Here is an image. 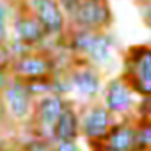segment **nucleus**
Returning <instances> with one entry per match:
<instances>
[{
  "mask_svg": "<svg viewBox=\"0 0 151 151\" xmlns=\"http://www.w3.org/2000/svg\"><path fill=\"white\" fill-rule=\"evenodd\" d=\"M68 101H69V98L55 94V93L36 100L34 114H32V119H30V124H29L30 133L53 140L57 121H59L62 110L66 109Z\"/></svg>",
  "mask_w": 151,
  "mask_h": 151,
  "instance_id": "nucleus-8",
  "label": "nucleus"
},
{
  "mask_svg": "<svg viewBox=\"0 0 151 151\" xmlns=\"http://www.w3.org/2000/svg\"><path fill=\"white\" fill-rule=\"evenodd\" d=\"M135 151H144V149H135Z\"/></svg>",
  "mask_w": 151,
  "mask_h": 151,
  "instance_id": "nucleus-26",
  "label": "nucleus"
},
{
  "mask_svg": "<svg viewBox=\"0 0 151 151\" xmlns=\"http://www.w3.org/2000/svg\"><path fill=\"white\" fill-rule=\"evenodd\" d=\"M137 149L151 151V124L137 123Z\"/></svg>",
  "mask_w": 151,
  "mask_h": 151,
  "instance_id": "nucleus-17",
  "label": "nucleus"
},
{
  "mask_svg": "<svg viewBox=\"0 0 151 151\" xmlns=\"http://www.w3.org/2000/svg\"><path fill=\"white\" fill-rule=\"evenodd\" d=\"M27 86V91L34 100H39L46 94L53 93V75L52 77H41V78H32V80H23Z\"/></svg>",
  "mask_w": 151,
  "mask_h": 151,
  "instance_id": "nucleus-14",
  "label": "nucleus"
},
{
  "mask_svg": "<svg viewBox=\"0 0 151 151\" xmlns=\"http://www.w3.org/2000/svg\"><path fill=\"white\" fill-rule=\"evenodd\" d=\"M62 69L59 57L53 50H30L18 55L13 60L11 75L20 80H32L41 77H52Z\"/></svg>",
  "mask_w": 151,
  "mask_h": 151,
  "instance_id": "nucleus-6",
  "label": "nucleus"
},
{
  "mask_svg": "<svg viewBox=\"0 0 151 151\" xmlns=\"http://www.w3.org/2000/svg\"><path fill=\"white\" fill-rule=\"evenodd\" d=\"M89 147H91V151H112V149H109L103 142H91Z\"/></svg>",
  "mask_w": 151,
  "mask_h": 151,
  "instance_id": "nucleus-25",
  "label": "nucleus"
},
{
  "mask_svg": "<svg viewBox=\"0 0 151 151\" xmlns=\"http://www.w3.org/2000/svg\"><path fill=\"white\" fill-rule=\"evenodd\" d=\"M0 151H23L22 147V142H14V140H9Z\"/></svg>",
  "mask_w": 151,
  "mask_h": 151,
  "instance_id": "nucleus-24",
  "label": "nucleus"
},
{
  "mask_svg": "<svg viewBox=\"0 0 151 151\" xmlns=\"http://www.w3.org/2000/svg\"><path fill=\"white\" fill-rule=\"evenodd\" d=\"M116 117L103 107L100 100L80 105V137L91 142H103Z\"/></svg>",
  "mask_w": 151,
  "mask_h": 151,
  "instance_id": "nucleus-11",
  "label": "nucleus"
},
{
  "mask_svg": "<svg viewBox=\"0 0 151 151\" xmlns=\"http://www.w3.org/2000/svg\"><path fill=\"white\" fill-rule=\"evenodd\" d=\"M0 96H2V101H4V107H6V112H7L11 124H18V126L30 124L36 100L27 91V86L23 80L11 77L9 84L0 93Z\"/></svg>",
  "mask_w": 151,
  "mask_h": 151,
  "instance_id": "nucleus-10",
  "label": "nucleus"
},
{
  "mask_svg": "<svg viewBox=\"0 0 151 151\" xmlns=\"http://www.w3.org/2000/svg\"><path fill=\"white\" fill-rule=\"evenodd\" d=\"M53 146H55V140H50L39 135H32V133L30 137H27L22 142L23 151H53Z\"/></svg>",
  "mask_w": 151,
  "mask_h": 151,
  "instance_id": "nucleus-15",
  "label": "nucleus"
},
{
  "mask_svg": "<svg viewBox=\"0 0 151 151\" xmlns=\"http://www.w3.org/2000/svg\"><path fill=\"white\" fill-rule=\"evenodd\" d=\"M11 77H13V75H11V71H9V69H0V93L6 89V86L9 84Z\"/></svg>",
  "mask_w": 151,
  "mask_h": 151,
  "instance_id": "nucleus-22",
  "label": "nucleus"
},
{
  "mask_svg": "<svg viewBox=\"0 0 151 151\" xmlns=\"http://www.w3.org/2000/svg\"><path fill=\"white\" fill-rule=\"evenodd\" d=\"M20 4L43 25L52 41H60L68 32V16L59 0H20Z\"/></svg>",
  "mask_w": 151,
  "mask_h": 151,
  "instance_id": "nucleus-9",
  "label": "nucleus"
},
{
  "mask_svg": "<svg viewBox=\"0 0 151 151\" xmlns=\"http://www.w3.org/2000/svg\"><path fill=\"white\" fill-rule=\"evenodd\" d=\"M53 151H82L78 140H55Z\"/></svg>",
  "mask_w": 151,
  "mask_h": 151,
  "instance_id": "nucleus-20",
  "label": "nucleus"
},
{
  "mask_svg": "<svg viewBox=\"0 0 151 151\" xmlns=\"http://www.w3.org/2000/svg\"><path fill=\"white\" fill-rule=\"evenodd\" d=\"M103 144L112 151H135L137 149V121L133 117L116 119L110 126Z\"/></svg>",
  "mask_w": 151,
  "mask_h": 151,
  "instance_id": "nucleus-12",
  "label": "nucleus"
},
{
  "mask_svg": "<svg viewBox=\"0 0 151 151\" xmlns=\"http://www.w3.org/2000/svg\"><path fill=\"white\" fill-rule=\"evenodd\" d=\"M9 124H11V121L7 117V112H6V107H4V101H2V96H0V128H6Z\"/></svg>",
  "mask_w": 151,
  "mask_h": 151,
  "instance_id": "nucleus-21",
  "label": "nucleus"
},
{
  "mask_svg": "<svg viewBox=\"0 0 151 151\" xmlns=\"http://www.w3.org/2000/svg\"><path fill=\"white\" fill-rule=\"evenodd\" d=\"M114 23L110 2L103 0H80L69 14L68 29L80 30H109Z\"/></svg>",
  "mask_w": 151,
  "mask_h": 151,
  "instance_id": "nucleus-5",
  "label": "nucleus"
},
{
  "mask_svg": "<svg viewBox=\"0 0 151 151\" xmlns=\"http://www.w3.org/2000/svg\"><path fill=\"white\" fill-rule=\"evenodd\" d=\"M7 41L0 43V69H11L13 60H14V53H13V50H11Z\"/></svg>",
  "mask_w": 151,
  "mask_h": 151,
  "instance_id": "nucleus-18",
  "label": "nucleus"
},
{
  "mask_svg": "<svg viewBox=\"0 0 151 151\" xmlns=\"http://www.w3.org/2000/svg\"><path fill=\"white\" fill-rule=\"evenodd\" d=\"M9 39L25 48L27 52L30 50H50L48 43L52 41L43 29V25L20 4L18 0V9L11 20L9 27Z\"/></svg>",
  "mask_w": 151,
  "mask_h": 151,
  "instance_id": "nucleus-4",
  "label": "nucleus"
},
{
  "mask_svg": "<svg viewBox=\"0 0 151 151\" xmlns=\"http://www.w3.org/2000/svg\"><path fill=\"white\" fill-rule=\"evenodd\" d=\"M59 2H60V6H62V9L66 11V16L75 9V7H77V4L80 2V0H59Z\"/></svg>",
  "mask_w": 151,
  "mask_h": 151,
  "instance_id": "nucleus-23",
  "label": "nucleus"
},
{
  "mask_svg": "<svg viewBox=\"0 0 151 151\" xmlns=\"http://www.w3.org/2000/svg\"><path fill=\"white\" fill-rule=\"evenodd\" d=\"M133 119H135L137 123H146V124H151V96L139 98L137 107H135Z\"/></svg>",
  "mask_w": 151,
  "mask_h": 151,
  "instance_id": "nucleus-16",
  "label": "nucleus"
},
{
  "mask_svg": "<svg viewBox=\"0 0 151 151\" xmlns=\"http://www.w3.org/2000/svg\"><path fill=\"white\" fill-rule=\"evenodd\" d=\"M137 9L142 23L147 30H151V0H137Z\"/></svg>",
  "mask_w": 151,
  "mask_h": 151,
  "instance_id": "nucleus-19",
  "label": "nucleus"
},
{
  "mask_svg": "<svg viewBox=\"0 0 151 151\" xmlns=\"http://www.w3.org/2000/svg\"><path fill=\"white\" fill-rule=\"evenodd\" d=\"M66 77L71 87L69 98L75 100L78 105L100 100L105 84L103 71L100 68L71 57V62L66 68Z\"/></svg>",
  "mask_w": 151,
  "mask_h": 151,
  "instance_id": "nucleus-3",
  "label": "nucleus"
},
{
  "mask_svg": "<svg viewBox=\"0 0 151 151\" xmlns=\"http://www.w3.org/2000/svg\"><path fill=\"white\" fill-rule=\"evenodd\" d=\"M100 101L116 119H126L133 117L139 96L121 75H114L105 80Z\"/></svg>",
  "mask_w": 151,
  "mask_h": 151,
  "instance_id": "nucleus-7",
  "label": "nucleus"
},
{
  "mask_svg": "<svg viewBox=\"0 0 151 151\" xmlns=\"http://www.w3.org/2000/svg\"><path fill=\"white\" fill-rule=\"evenodd\" d=\"M119 75L139 98L151 96V43L128 46L123 53Z\"/></svg>",
  "mask_w": 151,
  "mask_h": 151,
  "instance_id": "nucleus-2",
  "label": "nucleus"
},
{
  "mask_svg": "<svg viewBox=\"0 0 151 151\" xmlns=\"http://www.w3.org/2000/svg\"><path fill=\"white\" fill-rule=\"evenodd\" d=\"M73 59L89 62L101 71L116 60V43L109 30H80L68 29L66 36L57 43Z\"/></svg>",
  "mask_w": 151,
  "mask_h": 151,
  "instance_id": "nucleus-1",
  "label": "nucleus"
},
{
  "mask_svg": "<svg viewBox=\"0 0 151 151\" xmlns=\"http://www.w3.org/2000/svg\"><path fill=\"white\" fill-rule=\"evenodd\" d=\"M78 139H80V105L69 98L66 109L62 110L57 121L53 140H78Z\"/></svg>",
  "mask_w": 151,
  "mask_h": 151,
  "instance_id": "nucleus-13",
  "label": "nucleus"
},
{
  "mask_svg": "<svg viewBox=\"0 0 151 151\" xmlns=\"http://www.w3.org/2000/svg\"><path fill=\"white\" fill-rule=\"evenodd\" d=\"M103 2H109V0H103Z\"/></svg>",
  "mask_w": 151,
  "mask_h": 151,
  "instance_id": "nucleus-27",
  "label": "nucleus"
}]
</instances>
